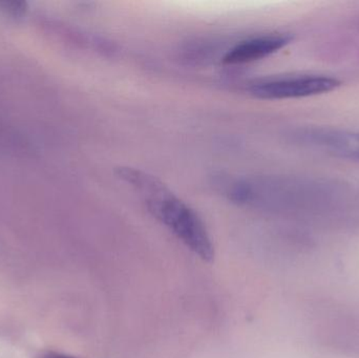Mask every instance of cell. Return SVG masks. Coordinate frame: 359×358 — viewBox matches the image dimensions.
<instances>
[{"mask_svg":"<svg viewBox=\"0 0 359 358\" xmlns=\"http://www.w3.org/2000/svg\"><path fill=\"white\" fill-rule=\"evenodd\" d=\"M306 144L337 157L359 160V132L337 130H309L301 134Z\"/></svg>","mask_w":359,"mask_h":358,"instance_id":"277c9868","label":"cell"},{"mask_svg":"<svg viewBox=\"0 0 359 358\" xmlns=\"http://www.w3.org/2000/svg\"><path fill=\"white\" fill-rule=\"evenodd\" d=\"M337 78L323 75L278 76L263 78L249 85L255 98L264 100L306 98L332 92L341 86Z\"/></svg>","mask_w":359,"mask_h":358,"instance_id":"7a4b0ae2","label":"cell"},{"mask_svg":"<svg viewBox=\"0 0 359 358\" xmlns=\"http://www.w3.org/2000/svg\"><path fill=\"white\" fill-rule=\"evenodd\" d=\"M38 358H78L73 355L65 354V353L59 352H46L40 355Z\"/></svg>","mask_w":359,"mask_h":358,"instance_id":"8992f818","label":"cell"},{"mask_svg":"<svg viewBox=\"0 0 359 358\" xmlns=\"http://www.w3.org/2000/svg\"><path fill=\"white\" fill-rule=\"evenodd\" d=\"M118 177L134 187L149 212L194 254L212 262L215 246L198 214L155 177L132 167L118 168Z\"/></svg>","mask_w":359,"mask_h":358,"instance_id":"6da1fadb","label":"cell"},{"mask_svg":"<svg viewBox=\"0 0 359 358\" xmlns=\"http://www.w3.org/2000/svg\"><path fill=\"white\" fill-rule=\"evenodd\" d=\"M291 40L286 34H265L242 40L226 52L223 63L242 65L262 60L288 46Z\"/></svg>","mask_w":359,"mask_h":358,"instance_id":"3957f363","label":"cell"},{"mask_svg":"<svg viewBox=\"0 0 359 358\" xmlns=\"http://www.w3.org/2000/svg\"><path fill=\"white\" fill-rule=\"evenodd\" d=\"M27 4L22 1L0 2V10L12 16H22L27 12Z\"/></svg>","mask_w":359,"mask_h":358,"instance_id":"5b68a950","label":"cell"}]
</instances>
